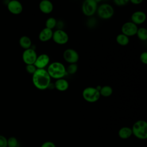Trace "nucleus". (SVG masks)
Instances as JSON below:
<instances>
[{"label": "nucleus", "instance_id": "aec40b11", "mask_svg": "<svg viewBox=\"0 0 147 147\" xmlns=\"http://www.w3.org/2000/svg\"><path fill=\"white\" fill-rule=\"evenodd\" d=\"M113 88L110 86H102L99 91L100 96L103 97H109L113 94Z\"/></svg>", "mask_w": 147, "mask_h": 147}, {"label": "nucleus", "instance_id": "cd10ccee", "mask_svg": "<svg viewBox=\"0 0 147 147\" xmlns=\"http://www.w3.org/2000/svg\"><path fill=\"white\" fill-rule=\"evenodd\" d=\"M41 147H56L55 143H53L52 141H48L44 142L42 145H41Z\"/></svg>", "mask_w": 147, "mask_h": 147}, {"label": "nucleus", "instance_id": "bb28decb", "mask_svg": "<svg viewBox=\"0 0 147 147\" xmlns=\"http://www.w3.org/2000/svg\"><path fill=\"white\" fill-rule=\"evenodd\" d=\"M140 61L144 64H147V52H143L141 53L140 56Z\"/></svg>", "mask_w": 147, "mask_h": 147}, {"label": "nucleus", "instance_id": "c85d7f7f", "mask_svg": "<svg viewBox=\"0 0 147 147\" xmlns=\"http://www.w3.org/2000/svg\"><path fill=\"white\" fill-rule=\"evenodd\" d=\"M114 2L117 6H124L126 5L128 2V0H114Z\"/></svg>", "mask_w": 147, "mask_h": 147}, {"label": "nucleus", "instance_id": "2eb2a0df", "mask_svg": "<svg viewBox=\"0 0 147 147\" xmlns=\"http://www.w3.org/2000/svg\"><path fill=\"white\" fill-rule=\"evenodd\" d=\"M53 32L52 30L44 28L40 32L38 38L42 42H47L52 38Z\"/></svg>", "mask_w": 147, "mask_h": 147}, {"label": "nucleus", "instance_id": "6e6552de", "mask_svg": "<svg viewBox=\"0 0 147 147\" xmlns=\"http://www.w3.org/2000/svg\"><path fill=\"white\" fill-rule=\"evenodd\" d=\"M63 56L65 61L69 64L76 63L79 59V55L78 52L72 48L65 49L63 52Z\"/></svg>", "mask_w": 147, "mask_h": 147}, {"label": "nucleus", "instance_id": "c756f323", "mask_svg": "<svg viewBox=\"0 0 147 147\" xmlns=\"http://www.w3.org/2000/svg\"><path fill=\"white\" fill-rule=\"evenodd\" d=\"M130 2L135 5H138L142 2V0H131Z\"/></svg>", "mask_w": 147, "mask_h": 147}, {"label": "nucleus", "instance_id": "a878e982", "mask_svg": "<svg viewBox=\"0 0 147 147\" xmlns=\"http://www.w3.org/2000/svg\"><path fill=\"white\" fill-rule=\"evenodd\" d=\"M0 147H7V139L2 135H0Z\"/></svg>", "mask_w": 147, "mask_h": 147}, {"label": "nucleus", "instance_id": "0eeeda50", "mask_svg": "<svg viewBox=\"0 0 147 147\" xmlns=\"http://www.w3.org/2000/svg\"><path fill=\"white\" fill-rule=\"evenodd\" d=\"M52 39L55 43L59 45H63L68 41L69 36L64 30L57 29L53 32Z\"/></svg>", "mask_w": 147, "mask_h": 147}, {"label": "nucleus", "instance_id": "9b49d317", "mask_svg": "<svg viewBox=\"0 0 147 147\" xmlns=\"http://www.w3.org/2000/svg\"><path fill=\"white\" fill-rule=\"evenodd\" d=\"M49 56L46 53H42L37 55L34 65L37 69H45V68L49 64Z\"/></svg>", "mask_w": 147, "mask_h": 147}, {"label": "nucleus", "instance_id": "f3484780", "mask_svg": "<svg viewBox=\"0 0 147 147\" xmlns=\"http://www.w3.org/2000/svg\"><path fill=\"white\" fill-rule=\"evenodd\" d=\"M118 136L121 139H127L130 138L133 134H132V131L131 127H127V126H123L121 127L118 132Z\"/></svg>", "mask_w": 147, "mask_h": 147}, {"label": "nucleus", "instance_id": "6ab92c4d", "mask_svg": "<svg viewBox=\"0 0 147 147\" xmlns=\"http://www.w3.org/2000/svg\"><path fill=\"white\" fill-rule=\"evenodd\" d=\"M116 41L120 45L125 46L129 44V38L127 36H126L122 33H120L117 36Z\"/></svg>", "mask_w": 147, "mask_h": 147}, {"label": "nucleus", "instance_id": "f257e3e1", "mask_svg": "<svg viewBox=\"0 0 147 147\" xmlns=\"http://www.w3.org/2000/svg\"><path fill=\"white\" fill-rule=\"evenodd\" d=\"M51 81V78L45 69H37L32 75V82L38 90H44L48 88Z\"/></svg>", "mask_w": 147, "mask_h": 147}, {"label": "nucleus", "instance_id": "412c9836", "mask_svg": "<svg viewBox=\"0 0 147 147\" xmlns=\"http://www.w3.org/2000/svg\"><path fill=\"white\" fill-rule=\"evenodd\" d=\"M136 35L140 40L145 41L147 39V30L145 28H138Z\"/></svg>", "mask_w": 147, "mask_h": 147}, {"label": "nucleus", "instance_id": "7ed1b4c3", "mask_svg": "<svg viewBox=\"0 0 147 147\" xmlns=\"http://www.w3.org/2000/svg\"><path fill=\"white\" fill-rule=\"evenodd\" d=\"M132 134L140 140H145L147 138V123L144 120H138L133 125Z\"/></svg>", "mask_w": 147, "mask_h": 147}, {"label": "nucleus", "instance_id": "f03ea898", "mask_svg": "<svg viewBox=\"0 0 147 147\" xmlns=\"http://www.w3.org/2000/svg\"><path fill=\"white\" fill-rule=\"evenodd\" d=\"M47 71L50 77L56 80L63 78L67 74L65 67L59 61L52 62L49 64Z\"/></svg>", "mask_w": 147, "mask_h": 147}, {"label": "nucleus", "instance_id": "ddd939ff", "mask_svg": "<svg viewBox=\"0 0 147 147\" xmlns=\"http://www.w3.org/2000/svg\"><path fill=\"white\" fill-rule=\"evenodd\" d=\"M146 18V14L142 11H136L131 16V22L136 25H141L143 24Z\"/></svg>", "mask_w": 147, "mask_h": 147}, {"label": "nucleus", "instance_id": "f8f14e48", "mask_svg": "<svg viewBox=\"0 0 147 147\" xmlns=\"http://www.w3.org/2000/svg\"><path fill=\"white\" fill-rule=\"evenodd\" d=\"M8 10L14 14H18L21 13L23 10L22 3L18 0H11L7 5Z\"/></svg>", "mask_w": 147, "mask_h": 147}, {"label": "nucleus", "instance_id": "20e7f679", "mask_svg": "<svg viewBox=\"0 0 147 147\" xmlns=\"http://www.w3.org/2000/svg\"><path fill=\"white\" fill-rule=\"evenodd\" d=\"M82 96L84 99L87 102L94 103L99 100L100 95L99 91L95 87H87L83 90Z\"/></svg>", "mask_w": 147, "mask_h": 147}, {"label": "nucleus", "instance_id": "1a4fd4ad", "mask_svg": "<svg viewBox=\"0 0 147 147\" xmlns=\"http://www.w3.org/2000/svg\"><path fill=\"white\" fill-rule=\"evenodd\" d=\"M37 57V54L36 51L33 48H29L25 49L22 53V60L26 64H34L36 58Z\"/></svg>", "mask_w": 147, "mask_h": 147}, {"label": "nucleus", "instance_id": "393cba45", "mask_svg": "<svg viewBox=\"0 0 147 147\" xmlns=\"http://www.w3.org/2000/svg\"><path fill=\"white\" fill-rule=\"evenodd\" d=\"M26 71L30 74L33 75L37 69L34 64H28L25 67Z\"/></svg>", "mask_w": 147, "mask_h": 147}, {"label": "nucleus", "instance_id": "4be33fe9", "mask_svg": "<svg viewBox=\"0 0 147 147\" xmlns=\"http://www.w3.org/2000/svg\"><path fill=\"white\" fill-rule=\"evenodd\" d=\"M57 25V21L54 17H49L45 21V28L52 30Z\"/></svg>", "mask_w": 147, "mask_h": 147}, {"label": "nucleus", "instance_id": "4468645a", "mask_svg": "<svg viewBox=\"0 0 147 147\" xmlns=\"http://www.w3.org/2000/svg\"><path fill=\"white\" fill-rule=\"evenodd\" d=\"M39 9L43 13L49 14L53 9V3L49 0H42L39 3Z\"/></svg>", "mask_w": 147, "mask_h": 147}, {"label": "nucleus", "instance_id": "39448f33", "mask_svg": "<svg viewBox=\"0 0 147 147\" xmlns=\"http://www.w3.org/2000/svg\"><path fill=\"white\" fill-rule=\"evenodd\" d=\"M98 16L103 20H107L111 18L114 13L113 6L109 3H102L100 5L96 10Z\"/></svg>", "mask_w": 147, "mask_h": 147}, {"label": "nucleus", "instance_id": "423d86ee", "mask_svg": "<svg viewBox=\"0 0 147 147\" xmlns=\"http://www.w3.org/2000/svg\"><path fill=\"white\" fill-rule=\"evenodd\" d=\"M98 8L97 1L95 0H86L82 5L83 13L88 17L93 16L96 11Z\"/></svg>", "mask_w": 147, "mask_h": 147}, {"label": "nucleus", "instance_id": "dca6fc26", "mask_svg": "<svg viewBox=\"0 0 147 147\" xmlns=\"http://www.w3.org/2000/svg\"><path fill=\"white\" fill-rule=\"evenodd\" d=\"M55 88L60 91H66L69 87V83L68 81L64 79L61 78L57 79L54 83Z\"/></svg>", "mask_w": 147, "mask_h": 147}, {"label": "nucleus", "instance_id": "a211bd4d", "mask_svg": "<svg viewBox=\"0 0 147 147\" xmlns=\"http://www.w3.org/2000/svg\"><path fill=\"white\" fill-rule=\"evenodd\" d=\"M19 44L22 48L27 49L31 48L32 40L29 37L27 36H22L19 40Z\"/></svg>", "mask_w": 147, "mask_h": 147}, {"label": "nucleus", "instance_id": "b1692460", "mask_svg": "<svg viewBox=\"0 0 147 147\" xmlns=\"http://www.w3.org/2000/svg\"><path fill=\"white\" fill-rule=\"evenodd\" d=\"M18 141L14 137H10L7 139V147H18Z\"/></svg>", "mask_w": 147, "mask_h": 147}, {"label": "nucleus", "instance_id": "5701e85b", "mask_svg": "<svg viewBox=\"0 0 147 147\" xmlns=\"http://www.w3.org/2000/svg\"><path fill=\"white\" fill-rule=\"evenodd\" d=\"M78 69V66L76 63L69 64V65L66 68V72H67V74L73 75L77 72Z\"/></svg>", "mask_w": 147, "mask_h": 147}, {"label": "nucleus", "instance_id": "9d476101", "mask_svg": "<svg viewBox=\"0 0 147 147\" xmlns=\"http://www.w3.org/2000/svg\"><path fill=\"white\" fill-rule=\"evenodd\" d=\"M137 30V25L132 22L131 21L125 22L121 27L122 33L127 36V37L136 35Z\"/></svg>", "mask_w": 147, "mask_h": 147}]
</instances>
